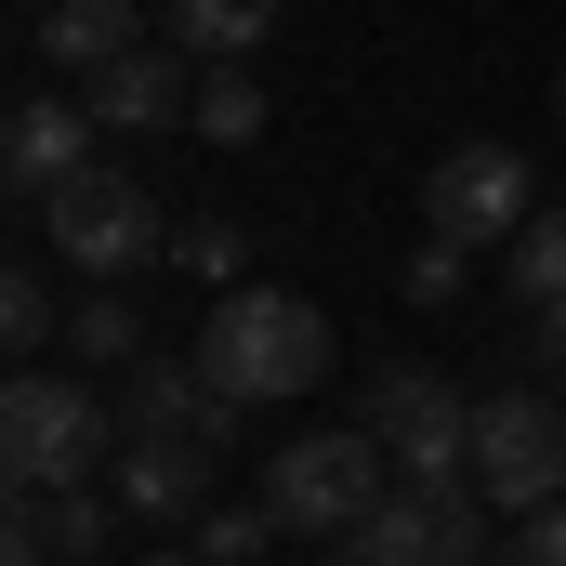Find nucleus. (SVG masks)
I'll return each mask as SVG.
<instances>
[{
  "label": "nucleus",
  "instance_id": "5",
  "mask_svg": "<svg viewBox=\"0 0 566 566\" xmlns=\"http://www.w3.org/2000/svg\"><path fill=\"white\" fill-rule=\"evenodd\" d=\"M488 514H501V501H488L474 474H461V488H409V474H396L382 514L343 541V566H488V554H501Z\"/></svg>",
  "mask_w": 566,
  "mask_h": 566
},
{
  "label": "nucleus",
  "instance_id": "2",
  "mask_svg": "<svg viewBox=\"0 0 566 566\" xmlns=\"http://www.w3.org/2000/svg\"><path fill=\"white\" fill-rule=\"evenodd\" d=\"M119 396H93V369H13L0 396V474L13 488H93L119 461Z\"/></svg>",
  "mask_w": 566,
  "mask_h": 566
},
{
  "label": "nucleus",
  "instance_id": "22",
  "mask_svg": "<svg viewBox=\"0 0 566 566\" xmlns=\"http://www.w3.org/2000/svg\"><path fill=\"white\" fill-rule=\"evenodd\" d=\"M501 566H566V501H541V514H514V541H501Z\"/></svg>",
  "mask_w": 566,
  "mask_h": 566
},
{
  "label": "nucleus",
  "instance_id": "4",
  "mask_svg": "<svg viewBox=\"0 0 566 566\" xmlns=\"http://www.w3.org/2000/svg\"><path fill=\"white\" fill-rule=\"evenodd\" d=\"M40 238H53V264H80L93 290H119L133 264L171 251V224H158V198H145L133 171H66V185L40 198Z\"/></svg>",
  "mask_w": 566,
  "mask_h": 566
},
{
  "label": "nucleus",
  "instance_id": "13",
  "mask_svg": "<svg viewBox=\"0 0 566 566\" xmlns=\"http://www.w3.org/2000/svg\"><path fill=\"white\" fill-rule=\"evenodd\" d=\"M133 40H145V13H133V0H53V27H40V53H53L66 80H93V66H119Z\"/></svg>",
  "mask_w": 566,
  "mask_h": 566
},
{
  "label": "nucleus",
  "instance_id": "23",
  "mask_svg": "<svg viewBox=\"0 0 566 566\" xmlns=\"http://www.w3.org/2000/svg\"><path fill=\"white\" fill-rule=\"evenodd\" d=\"M541 356H554V382H566V303H554V316H541Z\"/></svg>",
  "mask_w": 566,
  "mask_h": 566
},
{
  "label": "nucleus",
  "instance_id": "8",
  "mask_svg": "<svg viewBox=\"0 0 566 566\" xmlns=\"http://www.w3.org/2000/svg\"><path fill=\"white\" fill-rule=\"evenodd\" d=\"M369 434L396 448L409 488H461L474 474V396H448L434 369H382L369 382Z\"/></svg>",
  "mask_w": 566,
  "mask_h": 566
},
{
  "label": "nucleus",
  "instance_id": "17",
  "mask_svg": "<svg viewBox=\"0 0 566 566\" xmlns=\"http://www.w3.org/2000/svg\"><path fill=\"white\" fill-rule=\"evenodd\" d=\"M264 541H277L264 501H211V514H185V554H198V566H264Z\"/></svg>",
  "mask_w": 566,
  "mask_h": 566
},
{
  "label": "nucleus",
  "instance_id": "10",
  "mask_svg": "<svg viewBox=\"0 0 566 566\" xmlns=\"http://www.w3.org/2000/svg\"><path fill=\"white\" fill-rule=\"evenodd\" d=\"M119 422H158V434H211V448H238V396L198 369V356H133V382H119Z\"/></svg>",
  "mask_w": 566,
  "mask_h": 566
},
{
  "label": "nucleus",
  "instance_id": "21",
  "mask_svg": "<svg viewBox=\"0 0 566 566\" xmlns=\"http://www.w3.org/2000/svg\"><path fill=\"white\" fill-rule=\"evenodd\" d=\"M461 264H474L461 238H422V251H409V303H461Z\"/></svg>",
  "mask_w": 566,
  "mask_h": 566
},
{
  "label": "nucleus",
  "instance_id": "11",
  "mask_svg": "<svg viewBox=\"0 0 566 566\" xmlns=\"http://www.w3.org/2000/svg\"><path fill=\"white\" fill-rule=\"evenodd\" d=\"M93 119H106V133H185V119H198L185 40H133L119 66H93Z\"/></svg>",
  "mask_w": 566,
  "mask_h": 566
},
{
  "label": "nucleus",
  "instance_id": "14",
  "mask_svg": "<svg viewBox=\"0 0 566 566\" xmlns=\"http://www.w3.org/2000/svg\"><path fill=\"white\" fill-rule=\"evenodd\" d=\"M185 53H211V66H238V53H264V27H277V0H171L158 13Z\"/></svg>",
  "mask_w": 566,
  "mask_h": 566
},
{
  "label": "nucleus",
  "instance_id": "7",
  "mask_svg": "<svg viewBox=\"0 0 566 566\" xmlns=\"http://www.w3.org/2000/svg\"><path fill=\"white\" fill-rule=\"evenodd\" d=\"M474 488L501 514L566 501V409L554 396H474Z\"/></svg>",
  "mask_w": 566,
  "mask_h": 566
},
{
  "label": "nucleus",
  "instance_id": "25",
  "mask_svg": "<svg viewBox=\"0 0 566 566\" xmlns=\"http://www.w3.org/2000/svg\"><path fill=\"white\" fill-rule=\"evenodd\" d=\"M13 566H40V554H13Z\"/></svg>",
  "mask_w": 566,
  "mask_h": 566
},
{
  "label": "nucleus",
  "instance_id": "24",
  "mask_svg": "<svg viewBox=\"0 0 566 566\" xmlns=\"http://www.w3.org/2000/svg\"><path fill=\"white\" fill-rule=\"evenodd\" d=\"M554 119H566V66H554Z\"/></svg>",
  "mask_w": 566,
  "mask_h": 566
},
{
  "label": "nucleus",
  "instance_id": "6",
  "mask_svg": "<svg viewBox=\"0 0 566 566\" xmlns=\"http://www.w3.org/2000/svg\"><path fill=\"white\" fill-rule=\"evenodd\" d=\"M422 211H434V238H461V251H514V238L541 224V185H527L514 145L488 133V145H448V158H434Z\"/></svg>",
  "mask_w": 566,
  "mask_h": 566
},
{
  "label": "nucleus",
  "instance_id": "12",
  "mask_svg": "<svg viewBox=\"0 0 566 566\" xmlns=\"http://www.w3.org/2000/svg\"><path fill=\"white\" fill-rule=\"evenodd\" d=\"M80 133H106V119H93V106H66V93H27V106L0 119V171H13V198H27V211H40L66 171H93Z\"/></svg>",
  "mask_w": 566,
  "mask_h": 566
},
{
  "label": "nucleus",
  "instance_id": "1",
  "mask_svg": "<svg viewBox=\"0 0 566 566\" xmlns=\"http://www.w3.org/2000/svg\"><path fill=\"white\" fill-rule=\"evenodd\" d=\"M185 356H198L238 409H277V396H303V382H329V316H316L303 290H251V277H238Z\"/></svg>",
  "mask_w": 566,
  "mask_h": 566
},
{
  "label": "nucleus",
  "instance_id": "15",
  "mask_svg": "<svg viewBox=\"0 0 566 566\" xmlns=\"http://www.w3.org/2000/svg\"><path fill=\"white\" fill-rule=\"evenodd\" d=\"M185 133L198 145H264V80H251V53L198 80V119H185Z\"/></svg>",
  "mask_w": 566,
  "mask_h": 566
},
{
  "label": "nucleus",
  "instance_id": "19",
  "mask_svg": "<svg viewBox=\"0 0 566 566\" xmlns=\"http://www.w3.org/2000/svg\"><path fill=\"white\" fill-rule=\"evenodd\" d=\"M171 264H185V277H211V290H238V264H251V238H238L224 211H185V224H171Z\"/></svg>",
  "mask_w": 566,
  "mask_h": 566
},
{
  "label": "nucleus",
  "instance_id": "3",
  "mask_svg": "<svg viewBox=\"0 0 566 566\" xmlns=\"http://www.w3.org/2000/svg\"><path fill=\"white\" fill-rule=\"evenodd\" d=\"M382 434L356 422V434H290L277 461H264V514H277L290 541H356L369 514H382Z\"/></svg>",
  "mask_w": 566,
  "mask_h": 566
},
{
  "label": "nucleus",
  "instance_id": "16",
  "mask_svg": "<svg viewBox=\"0 0 566 566\" xmlns=\"http://www.w3.org/2000/svg\"><path fill=\"white\" fill-rule=\"evenodd\" d=\"M501 277H514V303H527V316H554V303H566V198L514 238V251H501Z\"/></svg>",
  "mask_w": 566,
  "mask_h": 566
},
{
  "label": "nucleus",
  "instance_id": "18",
  "mask_svg": "<svg viewBox=\"0 0 566 566\" xmlns=\"http://www.w3.org/2000/svg\"><path fill=\"white\" fill-rule=\"evenodd\" d=\"M66 343H80V369H133V356H145V316H133V290H93Z\"/></svg>",
  "mask_w": 566,
  "mask_h": 566
},
{
  "label": "nucleus",
  "instance_id": "20",
  "mask_svg": "<svg viewBox=\"0 0 566 566\" xmlns=\"http://www.w3.org/2000/svg\"><path fill=\"white\" fill-rule=\"evenodd\" d=\"M0 329H13V343H66V316H53V277H40V264L0 277Z\"/></svg>",
  "mask_w": 566,
  "mask_h": 566
},
{
  "label": "nucleus",
  "instance_id": "9",
  "mask_svg": "<svg viewBox=\"0 0 566 566\" xmlns=\"http://www.w3.org/2000/svg\"><path fill=\"white\" fill-rule=\"evenodd\" d=\"M211 461H224V448H211V434H119V461H106V488H119V501H133V514H158V527H185V514H211Z\"/></svg>",
  "mask_w": 566,
  "mask_h": 566
}]
</instances>
